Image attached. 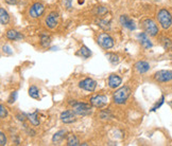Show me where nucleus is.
I'll return each instance as SVG.
<instances>
[{"instance_id":"f257e3e1","label":"nucleus","mask_w":172,"mask_h":146,"mask_svg":"<svg viewBox=\"0 0 172 146\" xmlns=\"http://www.w3.org/2000/svg\"><path fill=\"white\" fill-rule=\"evenodd\" d=\"M131 95V89L128 86H123L121 88H119L118 90L113 95V101L118 105L124 104L127 102V100L129 99V96Z\"/></svg>"},{"instance_id":"f03ea898","label":"nucleus","mask_w":172,"mask_h":146,"mask_svg":"<svg viewBox=\"0 0 172 146\" xmlns=\"http://www.w3.org/2000/svg\"><path fill=\"white\" fill-rule=\"evenodd\" d=\"M157 20L163 29H169L172 24V16L166 9H161L157 13Z\"/></svg>"},{"instance_id":"7ed1b4c3","label":"nucleus","mask_w":172,"mask_h":146,"mask_svg":"<svg viewBox=\"0 0 172 146\" xmlns=\"http://www.w3.org/2000/svg\"><path fill=\"white\" fill-rule=\"evenodd\" d=\"M72 110L79 116H88L91 113V104L80 103V102H70Z\"/></svg>"},{"instance_id":"20e7f679","label":"nucleus","mask_w":172,"mask_h":146,"mask_svg":"<svg viewBox=\"0 0 172 146\" xmlns=\"http://www.w3.org/2000/svg\"><path fill=\"white\" fill-rule=\"evenodd\" d=\"M142 27L143 31H145L148 35H150V36H156V35H157L158 27L154 20L150 19V18L143 19L142 21Z\"/></svg>"},{"instance_id":"39448f33","label":"nucleus","mask_w":172,"mask_h":146,"mask_svg":"<svg viewBox=\"0 0 172 146\" xmlns=\"http://www.w3.org/2000/svg\"><path fill=\"white\" fill-rule=\"evenodd\" d=\"M97 42L104 50H109V49H112L114 47V39L107 33H101L97 38Z\"/></svg>"},{"instance_id":"423d86ee","label":"nucleus","mask_w":172,"mask_h":146,"mask_svg":"<svg viewBox=\"0 0 172 146\" xmlns=\"http://www.w3.org/2000/svg\"><path fill=\"white\" fill-rule=\"evenodd\" d=\"M109 103V99L103 94H97L91 97V104L96 108H103Z\"/></svg>"},{"instance_id":"0eeeda50","label":"nucleus","mask_w":172,"mask_h":146,"mask_svg":"<svg viewBox=\"0 0 172 146\" xmlns=\"http://www.w3.org/2000/svg\"><path fill=\"white\" fill-rule=\"evenodd\" d=\"M45 12V6L40 2H35L34 4L30 7L29 9V16L31 18H38Z\"/></svg>"},{"instance_id":"6e6552de","label":"nucleus","mask_w":172,"mask_h":146,"mask_svg":"<svg viewBox=\"0 0 172 146\" xmlns=\"http://www.w3.org/2000/svg\"><path fill=\"white\" fill-rule=\"evenodd\" d=\"M154 79L158 83H167L172 81V71L160 70L154 74Z\"/></svg>"},{"instance_id":"1a4fd4ad","label":"nucleus","mask_w":172,"mask_h":146,"mask_svg":"<svg viewBox=\"0 0 172 146\" xmlns=\"http://www.w3.org/2000/svg\"><path fill=\"white\" fill-rule=\"evenodd\" d=\"M79 87L85 91L92 92V91H95V89H96V87H97V82L91 77H87V78H84L83 81H81L80 83H79Z\"/></svg>"},{"instance_id":"9d476101","label":"nucleus","mask_w":172,"mask_h":146,"mask_svg":"<svg viewBox=\"0 0 172 146\" xmlns=\"http://www.w3.org/2000/svg\"><path fill=\"white\" fill-rule=\"evenodd\" d=\"M76 112L73 110H65L61 113V121L65 124H71V123L77 121Z\"/></svg>"},{"instance_id":"9b49d317","label":"nucleus","mask_w":172,"mask_h":146,"mask_svg":"<svg viewBox=\"0 0 172 146\" xmlns=\"http://www.w3.org/2000/svg\"><path fill=\"white\" fill-rule=\"evenodd\" d=\"M46 25L49 29H54L58 24V14L56 12H51L45 19Z\"/></svg>"},{"instance_id":"f8f14e48","label":"nucleus","mask_w":172,"mask_h":146,"mask_svg":"<svg viewBox=\"0 0 172 146\" xmlns=\"http://www.w3.org/2000/svg\"><path fill=\"white\" fill-rule=\"evenodd\" d=\"M119 21H120V24H121L122 27L127 28L128 30H130V31L136 30V25H135L134 20H133L132 18H130L128 15H121L119 18Z\"/></svg>"},{"instance_id":"ddd939ff","label":"nucleus","mask_w":172,"mask_h":146,"mask_svg":"<svg viewBox=\"0 0 172 146\" xmlns=\"http://www.w3.org/2000/svg\"><path fill=\"white\" fill-rule=\"evenodd\" d=\"M138 40H139L140 45H142V48L145 49H150L152 48V42H151L150 38L148 37V34L146 32H142V33H139L138 34Z\"/></svg>"},{"instance_id":"4468645a","label":"nucleus","mask_w":172,"mask_h":146,"mask_svg":"<svg viewBox=\"0 0 172 146\" xmlns=\"http://www.w3.org/2000/svg\"><path fill=\"white\" fill-rule=\"evenodd\" d=\"M134 68L137 73L143 74V73H147L148 71L150 70V65H149V63H147V61H145V60H139L135 64Z\"/></svg>"},{"instance_id":"2eb2a0df","label":"nucleus","mask_w":172,"mask_h":146,"mask_svg":"<svg viewBox=\"0 0 172 146\" xmlns=\"http://www.w3.org/2000/svg\"><path fill=\"white\" fill-rule=\"evenodd\" d=\"M122 83V79L120 76L116 75V74H111L109 77V86L111 87L112 89H116L118 88Z\"/></svg>"},{"instance_id":"dca6fc26","label":"nucleus","mask_w":172,"mask_h":146,"mask_svg":"<svg viewBox=\"0 0 172 146\" xmlns=\"http://www.w3.org/2000/svg\"><path fill=\"white\" fill-rule=\"evenodd\" d=\"M6 36H7V39H10V40H20L24 38V36H22L19 32H17V31H15V30L7 31Z\"/></svg>"},{"instance_id":"f3484780","label":"nucleus","mask_w":172,"mask_h":146,"mask_svg":"<svg viewBox=\"0 0 172 146\" xmlns=\"http://www.w3.org/2000/svg\"><path fill=\"white\" fill-rule=\"evenodd\" d=\"M66 144L68 146H79L80 145V141H79L78 137L73 134H68L66 135Z\"/></svg>"},{"instance_id":"a211bd4d","label":"nucleus","mask_w":172,"mask_h":146,"mask_svg":"<svg viewBox=\"0 0 172 146\" xmlns=\"http://www.w3.org/2000/svg\"><path fill=\"white\" fill-rule=\"evenodd\" d=\"M28 120L31 122V124L34 125V126H38L40 125V117H38V110L34 111L33 113L28 114Z\"/></svg>"},{"instance_id":"6ab92c4d","label":"nucleus","mask_w":172,"mask_h":146,"mask_svg":"<svg viewBox=\"0 0 172 146\" xmlns=\"http://www.w3.org/2000/svg\"><path fill=\"white\" fill-rule=\"evenodd\" d=\"M0 21H1V24L6 25L9 24L10 21V16H9V13H7L3 7L0 9Z\"/></svg>"},{"instance_id":"aec40b11","label":"nucleus","mask_w":172,"mask_h":146,"mask_svg":"<svg viewBox=\"0 0 172 146\" xmlns=\"http://www.w3.org/2000/svg\"><path fill=\"white\" fill-rule=\"evenodd\" d=\"M78 55H80L81 57H83V58H88L89 56L91 55V51L89 50L86 46H82L81 49L79 50V52H78Z\"/></svg>"},{"instance_id":"412c9836","label":"nucleus","mask_w":172,"mask_h":146,"mask_svg":"<svg viewBox=\"0 0 172 146\" xmlns=\"http://www.w3.org/2000/svg\"><path fill=\"white\" fill-rule=\"evenodd\" d=\"M65 135H66L65 130H60V131L55 132L54 135L52 137V142L55 143V144L56 143H58V142H61V141L65 138Z\"/></svg>"},{"instance_id":"4be33fe9","label":"nucleus","mask_w":172,"mask_h":146,"mask_svg":"<svg viewBox=\"0 0 172 146\" xmlns=\"http://www.w3.org/2000/svg\"><path fill=\"white\" fill-rule=\"evenodd\" d=\"M50 43H51V38H50V36H48L47 34L43 33V34L40 35V45H42V47L48 48L50 46Z\"/></svg>"},{"instance_id":"5701e85b","label":"nucleus","mask_w":172,"mask_h":146,"mask_svg":"<svg viewBox=\"0 0 172 146\" xmlns=\"http://www.w3.org/2000/svg\"><path fill=\"white\" fill-rule=\"evenodd\" d=\"M29 95L32 97V99L38 100L40 99V90L36 86H31L29 88Z\"/></svg>"},{"instance_id":"b1692460","label":"nucleus","mask_w":172,"mask_h":146,"mask_svg":"<svg viewBox=\"0 0 172 146\" xmlns=\"http://www.w3.org/2000/svg\"><path fill=\"white\" fill-rule=\"evenodd\" d=\"M106 57L107 60L111 61L112 64H114V65H116V64L119 63V57H118V55H116L115 53H106Z\"/></svg>"},{"instance_id":"393cba45","label":"nucleus","mask_w":172,"mask_h":146,"mask_svg":"<svg viewBox=\"0 0 172 146\" xmlns=\"http://www.w3.org/2000/svg\"><path fill=\"white\" fill-rule=\"evenodd\" d=\"M94 12L97 16H104V15L109 12V10H107L105 7H97Z\"/></svg>"},{"instance_id":"a878e982","label":"nucleus","mask_w":172,"mask_h":146,"mask_svg":"<svg viewBox=\"0 0 172 146\" xmlns=\"http://www.w3.org/2000/svg\"><path fill=\"white\" fill-rule=\"evenodd\" d=\"M97 24L100 28H102L103 30H109V28H111V25H109V21H107V20H103V19H100L97 21Z\"/></svg>"},{"instance_id":"bb28decb","label":"nucleus","mask_w":172,"mask_h":146,"mask_svg":"<svg viewBox=\"0 0 172 146\" xmlns=\"http://www.w3.org/2000/svg\"><path fill=\"white\" fill-rule=\"evenodd\" d=\"M161 43H163V47L165 48L166 50H169V49L172 48V42L169 38H164Z\"/></svg>"},{"instance_id":"cd10ccee","label":"nucleus","mask_w":172,"mask_h":146,"mask_svg":"<svg viewBox=\"0 0 172 146\" xmlns=\"http://www.w3.org/2000/svg\"><path fill=\"white\" fill-rule=\"evenodd\" d=\"M7 116V110L3 105H0V117L1 119H4Z\"/></svg>"},{"instance_id":"c85d7f7f","label":"nucleus","mask_w":172,"mask_h":146,"mask_svg":"<svg viewBox=\"0 0 172 146\" xmlns=\"http://www.w3.org/2000/svg\"><path fill=\"white\" fill-rule=\"evenodd\" d=\"M17 99V91H14L11 93V95H10V97L7 99V103L9 104H13L15 101H16Z\"/></svg>"},{"instance_id":"c756f323","label":"nucleus","mask_w":172,"mask_h":146,"mask_svg":"<svg viewBox=\"0 0 172 146\" xmlns=\"http://www.w3.org/2000/svg\"><path fill=\"white\" fill-rule=\"evenodd\" d=\"M164 101H165V96H161L160 97V102H157V103H156V105H155V106H154L153 107V108L152 109H151V111H155V110H157L158 108H160V107L161 106V105H163L164 104Z\"/></svg>"},{"instance_id":"7c9ffc66","label":"nucleus","mask_w":172,"mask_h":146,"mask_svg":"<svg viewBox=\"0 0 172 146\" xmlns=\"http://www.w3.org/2000/svg\"><path fill=\"white\" fill-rule=\"evenodd\" d=\"M7 144V137L3 132H0V145L4 146Z\"/></svg>"},{"instance_id":"2f4dec72","label":"nucleus","mask_w":172,"mask_h":146,"mask_svg":"<svg viewBox=\"0 0 172 146\" xmlns=\"http://www.w3.org/2000/svg\"><path fill=\"white\" fill-rule=\"evenodd\" d=\"M71 2H72V0H62V4H63L66 9H70Z\"/></svg>"},{"instance_id":"473e14b6","label":"nucleus","mask_w":172,"mask_h":146,"mask_svg":"<svg viewBox=\"0 0 172 146\" xmlns=\"http://www.w3.org/2000/svg\"><path fill=\"white\" fill-rule=\"evenodd\" d=\"M16 117H17V119H18L19 121H21V122H25L26 120L28 119V116H26L25 113H18Z\"/></svg>"},{"instance_id":"72a5a7b5","label":"nucleus","mask_w":172,"mask_h":146,"mask_svg":"<svg viewBox=\"0 0 172 146\" xmlns=\"http://www.w3.org/2000/svg\"><path fill=\"white\" fill-rule=\"evenodd\" d=\"M4 1H6V3L10 4V6H14V4H17L18 0H4Z\"/></svg>"},{"instance_id":"f704fd0d","label":"nucleus","mask_w":172,"mask_h":146,"mask_svg":"<svg viewBox=\"0 0 172 146\" xmlns=\"http://www.w3.org/2000/svg\"><path fill=\"white\" fill-rule=\"evenodd\" d=\"M3 50H4V52L9 53V54H12V51H11V48H10V47H9V46H4V47H3Z\"/></svg>"},{"instance_id":"c9c22d12","label":"nucleus","mask_w":172,"mask_h":146,"mask_svg":"<svg viewBox=\"0 0 172 146\" xmlns=\"http://www.w3.org/2000/svg\"><path fill=\"white\" fill-rule=\"evenodd\" d=\"M171 104H172V102H171Z\"/></svg>"}]
</instances>
